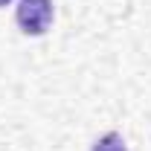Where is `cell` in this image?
<instances>
[{"label":"cell","instance_id":"obj_1","mask_svg":"<svg viewBox=\"0 0 151 151\" xmlns=\"http://www.w3.org/2000/svg\"><path fill=\"white\" fill-rule=\"evenodd\" d=\"M15 20L23 35H44L52 23V0H20Z\"/></svg>","mask_w":151,"mask_h":151},{"label":"cell","instance_id":"obj_2","mask_svg":"<svg viewBox=\"0 0 151 151\" xmlns=\"http://www.w3.org/2000/svg\"><path fill=\"white\" fill-rule=\"evenodd\" d=\"M90 151H128V148H125L122 134L111 131V134H105V137H99V139H96V145H93Z\"/></svg>","mask_w":151,"mask_h":151},{"label":"cell","instance_id":"obj_3","mask_svg":"<svg viewBox=\"0 0 151 151\" xmlns=\"http://www.w3.org/2000/svg\"><path fill=\"white\" fill-rule=\"evenodd\" d=\"M6 3H12V0H0V9H3V6H6Z\"/></svg>","mask_w":151,"mask_h":151}]
</instances>
